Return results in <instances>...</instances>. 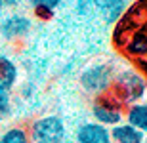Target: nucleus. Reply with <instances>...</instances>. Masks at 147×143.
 Returning <instances> with one entry per match:
<instances>
[{
    "label": "nucleus",
    "mask_w": 147,
    "mask_h": 143,
    "mask_svg": "<svg viewBox=\"0 0 147 143\" xmlns=\"http://www.w3.org/2000/svg\"><path fill=\"white\" fill-rule=\"evenodd\" d=\"M122 107H130L134 103L147 99V77L134 67H126L117 71L113 88L109 92Z\"/></svg>",
    "instance_id": "1"
},
{
    "label": "nucleus",
    "mask_w": 147,
    "mask_h": 143,
    "mask_svg": "<svg viewBox=\"0 0 147 143\" xmlns=\"http://www.w3.org/2000/svg\"><path fill=\"white\" fill-rule=\"evenodd\" d=\"M115 77H117V69L111 61H94L82 69V73L78 75V84L82 92L94 99L109 94Z\"/></svg>",
    "instance_id": "2"
},
{
    "label": "nucleus",
    "mask_w": 147,
    "mask_h": 143,
    "mask_svg": "<svg viewBox=\"0 0 147 143\" xmlns=\"http://www.w3.org/2000/svg\"><path fill=\"white\" fill-rule=\"evenodd\" d=\"M29 136L33 143H67L69 128L63 116L59 115H42L29 124Z\"/></svg>",
    "instance_id": "3"
},
{
    "label": "nucleus",
    "mask_w": 147,
    "mask_h": 143,
    "mask_svg": "<svg viewBox=\"0 0 147 143\" xmlns=\"http://www.w3.org/2000/svg\"><path fill=\"white\" fill-rule=\"evenodd\" d=\"M92 120L101 126L113 128L124 120V107L117 101L111 94H105L101 97H94L90 103Z\"/></svg>",
    "instance_id": "4"
},
{
    "label": "nucleus",
    "mask_w": 147,
    "mask_h": 143,
    "mask_svg": "<svg viewBox=\"0 0 147 143\" xmlns=\"http://www.w3.org/2000/svg\"><path fill=\"white\" fill-rule=\"evenodd\" d=\"M33 29V19L25 13L11 11L0 17V36L8 42H19L21 38L29 36Z\"/></svg>",
    "instance_id": "5"
},
{
    "label": "nucleus",
    "mask_w": 147,
    "mask_h": 143,
    "mask_svg": "<svg viewBox=\"0 0 147 143\" xmlns=\"http://www.w3.org/2000/svg\"><path fill=\"white\" fill-rule=\"evenodd\" d=\"M73 143H113L111 128L101 126L94 120H86L76 126Z\"/></svg>",
    "instance_id": "6"
},
{
    "label": "nucleus",
    "mask_w": 147,
    "mask_h": 143,
    "mask_svg": "<svg viewBox=\"0 0 147 143\" xmlns=\"http://www.w3.org/2000/svg\"><path fill=\"white\" fill-rule=\"evenodd\" d=\"M134 0H92L94 11L98 13V17L107 25L120 21L128 8L132 6Z\"/></svg>",
    "instance_id": "7"
},
{
    "label": "nucleus",
    "mask_w": 147,
    "mask_h": 143,
    "mask_svg": "<svg viewBox=\"0 0 147 143\" xmlns=\"http://www.w3.org/2000/svg\"><path fill=\"white\" fill-rule=\"evenodd\" d=\"M124 122H128L130 126H134L136 130H140L145 136L147 134V99L126 107L124 109Z\"/></svg>",
    "instance_id": "8"
},
{
    "label": "nucleus",
    "mask_w": 147,
    "mask_h": 143,
    "mask_svg": "<svg viewBox=\"0 0 147 143\" xmlns=\"http://www.w3.org/2000/svg\"><path fill=\"white\" fill-rule=\"evenodd\" d=\"M19 80V67L11 57L0 54V88L11 90Z\"/></svg>",
    "instance_id": "9"
},
{
    "label": "nucleus",
    "mask_w": 147,
    "mask_h": 143,
    "mask_svg": "<svg viewBox=\"0 0 147 143\" xmlns=\"http://www.w3.org/2000/svg\"><path fill=\"white\" fill-rule=\"evenodd\" d=\"M111 139L113 143H143V134L122 120L111 128Z\"/></svg>",
    "instance_id": "10"
},
{
    "label": "nucleus",
    "mask_w": 147,
    "mask_h": 143,
    "mask_svg": "<svg viewBox=\"0 0 147 143\" xmlns=\"http://www.w3.org/2000/svg\"><path fill=\"white\" fill-rule=\"evenodd\" d=\"M27 4L33 11V17L40 21H50L55 15V10L63 4V0H27Z\"/></svg>",
    "instance_id": "11"
},
{
    "label": "nucleus",
    "mask_w": 147,
    "mask_h": 143,
    "mask_svg": "<svg viewBox=\"0 0 147 143\" xmlns=\"http://www.w3.org/2000/svg\"><path fill=\"white\" fill-rule=\"evenodd\" d=\"M0 143H33V141H31L27 128L21 124H16V126H10L0 132Z\"/></svg>",
    "instance_id": "12"
},
{
    "label": "nucleus",
    "mask_w": 147,
    "mask_h": 143,
    "mask_svg": "<svg viewBox=\"0 0 147 143\" xmlns=\"http://www.w3.org/2000/svg\"><path fill=\"white\" fill-rule=\"evenodd\" d=\"M128 52L134 55H147V34L136 33L128 42Z\"/></svg>",
    "instance_id": "13"
},
{
    "label": "nucleus",
    "mask_w": 147,
    "mask_h": 143,
    "mask_svg": "<svg viewBox=\"0 0 147 143\" xmlns=\"http://www.w3.org/2000/svg\"><path fill=\"white\" fill-rule=\"evenodd\" d=\"M11 109H13V94L11 90L0 88V120H4L11 115Z\"/></svg>",
    "instance_id": "14"
},
{
    "label": "nucleus",
    "mask_w": 147,
    "mask_h": 143,
    "mask_svg": "<svg viewBox=\"0 0 147 143\" xmlns=\"http://www.w3.org/2000/svg\"><path fill=\"white\" fill-rule=\"evenodd\" d=\"M75 13L78 17H88L90 13H94L92 0H75Z\"/></svg>",
    "instance_id": "15"
},
{
    "label": "nucleus",
    "mask_w": 147,
    "mask_h": 143,
    "mask_svg": "<svg viewBox=\"0 0 147 143\" xmlns=\"http://www.w3.org/2000/svg\"><path fill=\"white\" fill-rule=\"evenodd\" d=\"M21 2H27V0H6V8H19Z\"/></svg>",
    "instance_id": "16"
},
{
    "label": "nucleus",
    "mask_w": 147,
    "mask_h": 143,
    "mask_svg": "<svg viewBox=\"0 0 147 143\" xmlns=\"http://www.w3.org/2000/svg\"><path fill=\"white\" fill-rule=\"evenodd\" d=\"M4 10H6V0H0V17L4 15Z\"/></svg>",
    "instance_id": "17"
},
{
    "label": "nucleus",
    "mask_w": 147,
    "mask_h": 143,
    "mask_svg": "<svg viewBox=\"0 0 147 143\" xmlns=\"http://www.w3.org/2000/svg\"><path fill=\"white\" fill-rule=\"evenodd\" d=\"M143 143H147V134H145V136H143Z\"/></svg>",
    "instance_id": "18"
}]
</instances>
